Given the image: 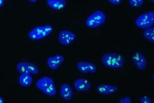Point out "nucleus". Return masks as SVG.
Here are the masks:
<instances>
[{
	"instance_id": "f257e3e1",
	"label": "nucleus",
	"mask_w": 154,
	"mask_h": 103,
	"mask_svg": "<svg viewBox=\"0 0 154 103\" xmlns=\"http://www.w3.org/2000/svg\"><path fill=\"white\" fill-rule=\"evenodd\" d=\"M102 64L109 68L118 69L123 66L125 58L121 54L117 53H107L102 56Z\"/></svg>"
},
{
	"instance_id": "f03ea898",
	"label": "nucleus",
	"mask_w": 154,
	"mask_h": 103,
	"mask_svg": "<svg viewBox=\"0 0 154 103\" xmlns=\"http://www.w3.org/2000/svg\"><path fill=\"white\" fill-rule=\"evenodd\" d=\"M36 87L48 96H54L57 94V89L51 77L44 76L38 79L36 82Z\"/></svg>"
},
{
	"instance_id": "7ed1b4c3",
	"label": "nucleus",
	"mask_w": 154,
	"mask_h": 103,
	"mask_svg": "<svg viewBox=\"0 0 154 103\" xmlns=\"http://www.w3.org/2000/svg\"><path fill=\"white\" fill-rule=\"evenodd\" d=\"M53 30V27L51 25L46 24L37 26L28 33V37L32 40H40L50 35Z\"/></svg>"
},
{
	"instance_id": "20e7f679",
	"label": "nucleus",
	"mask_w": 154,
	"mask_h": 103,
	"mask_svg": "<svg viewBox=\"0 0 154 103\" xmlns=\"http://www.w3.org/2000/svg\"><path fill=\"white\" fill-rule=\"evenodd\" d=\"M106 14L101 10H97L87 17L85 20V25L89 28H98L105 23Z\"/></svg>"
},
{
	"instance_id": "39448f33",
	"label": "nucleus",
	"mask_w": 154,
	"mask_h": 103,
	"mask_svg": "<svg viewBox=\"0 0 154 103\" xmlns=\"http://www.w3.org/2000/svg\"><path fill=\"white\" fill-rule=\"evenodd\" d=\"M135 23L137 27L142 29L152 27L154 24V11H147L140 15L136 18Z\"/></svg>"
},
{
	"instance_id": "423d86ee",
	"label": "nucleus",
	"mask_w": 154,
	"mask_h": 103,
	"mask_svg": "<svg viewBox=\"0 0 154 103\" xmlns=\"http://www.w3.org/2000/svg\"><path fill=\"white\" fill-rule=\"evenodd\" d=\"M76 35L75 33L69 30H61L58 35L59 43L64 46H67L74 42L76 39Z\"/></svg>"
},
{
	"instance_id": "0eeeda50",
	"label": "nucleus",
	"mask_w": 154,
	"mask_h": 103,
	"mask_svg": "<svg viewBox=\"0 0 154 103\" xmlns=\"http://www.w3.org/2000/svg\"><path fill=\"white\" fill-rule=\"evenodd\" d=\"M132 61L137 70H143L146 68L147 61L142 53L140 52L134 53L132 57Z\"/></svg>"
},
{
	"instance_id": "6e6552de",
	"label": "nucleus",
	"mask_w": 154,
	"mask_h": 103,
	"mask_svg": "<svg viewBox=\"0 0 154 103\" xmlns=\"http://www.w3.org/2000/svg\"><path fill=\"white\" fill-rule=\"evenodd\" d=\"M78 71L83 74L95 73L97 68L95 64L89 61H79L76 64Z\"/></svg>"
},
{
	"instance_id": "1a4fd4ad",
	"label": "nucleus",
	"mask_w": 154,
	"mask_h": 103,
	"mask_svg": "<svg viewBox=\"0 0 154 103\" xmlns=\"http://www.w3.org/2000/svg\"><path fill=\"white\" fill-rule=\"evenodd\" d=\"M65 61V58L61 55H56L50 57L47 60L48 66L51 70H57L61 66Z\"/></svg>"
},
{
	"instance_id": "9d476101",
	"label": "nucleus",
	"mask_w": 154,
	"mask_h": 103,
	"mask_svg": "<svg viewBox=\"0 0 154 103\" xmlns=\"http://www.w3.org/2000/svg\"><path fill=\"white\" fill-rule=\"evenodd\" d=\"M118 90L117 86L109 84H100L96 87L97 93L101 95H111L116 93Z\"/></svg>"
},
{
	"instance_id": "9b49d317",
	"label": "nucleus",
	"mask_w": 154,
	"mask_h": 103,
	"mask_svg": "<svg viewBox=\"0 0 154 103\" xmlns=\"http://www.w3.org/2000/svg\"><path fill=\"white\" fill-rule=\"evenodd\" d=\"M74 86L76 91L79 92H85L90 89L91 84L88 80L80 78L75 80Z\"/></svg>"
},
{
	"instance_id": "f8f14e48",
	"label": "nucleus",
	"mask_w": 154,
	"mask_h": 103,
	"mask_svg": "<svg viewBox=\"0 0 154 103\" xmlns=\"http://www.w3.org/2000/svg\"><path fill=\"white\" fill-rule=\"evenodd\" d=\"M60 94L61 98L66 101H69L73 95V90L69 84H63L60 86Z\"/></svg>"
},
{
	"instance_id": "ddd939ff",
	"label": "nucleus",
	"mask_w": 154,
	"mask_h": 103,
	"mask_svg": "<svg viewBox=\"0 0 154 103\" xmlns=\"http://www.w3.org/2000/svg\"><path fill=\"white\" fill-rule=\"evenodd\" d=\"M48 5L55 10H61L66 7V0H46Z\"/></svg>"
},
{
	"instance_id": "4468645a",
	"label": "nucleus",
	"mask_w": 154,
	"mask_h": 103,
	"mask_svg": "<svg viewBox=\"0 0 154 103\" xmlns=\"http://www.w3.org/2000/svg\"><path fill=\"white\" fill-rule=\"evenodd\" d=\"M33 77L30 74H20L19 78V83L24 87H28L32 83Z\"/></svg>"
},
{
	"instance_id": "2eb2a0df",
	"label": "nucleus",
	"mask_w": 154,
	"mask_h": 103,
	"mask_svg": "<svg viewBox=\"0 0 154 103\" xmlns=\"http://www.w3.org/2000/svg\"><path fill=\"white\" fill-rule=\"evenodd\" d=\"M143 35L144 38L149 42L154 43V27H151L144 29Z\"/></svg>"
},
{
	"instance_id": "dca6fc26",
	"label": "nucleus",
	"mask_w": 154,
	"mask_h": 103,
	"mask_svg": "<svg viewBox=\"0 0 154 103\" xmlns=\"http://www.w3.org/2000/svg\"><path fill=\"white\" fill-rule=\"evenodd\" d=\"M25 65H26L27 68L29 70L30 74H33L36 75L39 73V68L37 65L33 63L29 62H25Z\"/></svg>"
},
{
	"instance_id": "f3484780",
	"label": "nucleus",
	"mask_w": 154,
	"mask_h": 103,
	"mask_svg": "<svg viewBox=\"0 0 154 103\" xmlns=\"http://www.w3.org/2000/svg\"><path fill=\"white\" fill-rule=\"evenodd\" d=\"M16 69L20 74H30L25 62L21 61L18 63L16 65Z\"/></svg>"
},
{
	"instance_id": "a211bd4d",
	"label": "nucleus",
	"mask_w": 154,
	"mask_h": 103,
	"mask_svg": "<svg viewBox=\"0 0 154 103\" xmlns=\"http://www.w3.org/2000/svg\"><path fill=\"white\" fill-rule=\"evenodd\" d=\"M131 6L133 8H140L143 5L144 0H128Z\"/></svg>"
},
{
	"instance_id": "6ab92c4d",
	"label": "nucleus",
	"mask_w": 154,
	"mask_h": 103,
	"mask_svg": "<svg viewBox=\"0 0 154 103\" xmlns=\"http://www.w3.org/2000/svg\"><path fill=\"white\" fill-rule=\"evenodd\" d=\"M140 102L143 103H152V100L149 96H144L140 98Z\"/></svg>"
},
{
	"instance_id": "aec40b11",
	"label": "nucleus",
	"mask_w": 154,
	"mask_h": 103,
	"mask_svg": "<svg viewBox=\"0 0 154 103\" xmlns=\"http://www.w3.org/2000/svg\"><path fill=\"white\" fill-rule=\"evenodd\" d=\"M119 102L122 103H131L132 101L131 99L129 96H125L124 98L120 99Z\"/></svg>"
},
{
	"instance_id": "412c9836",
	"label": "nucleus",
	"mask_w": 154,
	"mask_h": 103,
	"mask_svg": "<svg viewBox=\"0 0 154 103\" xmlns=\"http://www.w3.org/2000/svg\"><path fill=\"white\" fill-rule=\"evenodd\" d=\"M122 0H108L111 4L114 5H118L122 2Z\"/></svg>"
},
{
	"instance_id": "4be33fe9",
	"label": "nucleus",
	"mask_w": 154,
	"mask_h": 103,
	"mask_svg": "<svg viewBox=\"0 0 154 103\" xmlns=\"http://www.w3.org/2000/svg\"><path fill=\"white\" fill-rule=\"evenodd\" d=\"M4 2L5 0H0V7H2L4 5Z\"/></svg>"
},
{
	"instance_id": "5701e85b",
	"label": "nucleus",
	"mask_w": 154,
	"mask_h": 103,
	"mask_svg": "<svg viewBox=\"0 0 154 103\" xmlns=\"http://www.w3.org/2000/svg\"><path fill=\"white\" fill-rule=\"evenodd\" d=\"M0 102H1V103H4V98H2V96L0 97Z\"/></svg>"
},
{
	"instance_id": "b1692460",
	"label": "nucleus",
	"mask_w": 154,
	"mask_h": 103,
	"mask_svg": "<svg viewBox=\"0 0 154 103\" xmlns=\"http://www.w3.org/2000/svg\"><path fill=\"white\" fill-rule=\"evenodd\" d=\"M28 1H29V2H33V3H35V2H37L38 0H28Z\"/></svg>"
},
{
	"instance_id": "393cba45",
	"label": "nucleus",
	"mask_w": 154,
	"mask_h": 103,
	"mask_svg": "<svg viewBox=\"0 0 154 103\" xmlns=\"http://www.w3.org/2000/svg\"><path fill=\"white\" fill-rule=\"evenodd\" d=\"M152 78H153V81H154V74L153 75V76H152Z\"/></svg>"
},
{
	"instance_id": "a878e982",
	"label": "nucleus",
	"mask_w": 154,
	"mask_h": 103,
	"mask_svg": "<svg viewBox=\"0 0 154 103\" xmlns=\"http://www.w3.org/2000/svg\"><path fill=\"white\" fill-rule=\"evenodd\" d=\"M150 1L152 2H154V0H149Z\"/></svg>"
}]
</instances>
